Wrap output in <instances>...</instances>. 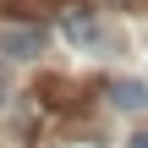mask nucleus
<instances>
[{"mask_svg": "<svg viewBox=\"0 0 148 148\" xmlns=\"http://www.w3.org/2000/svg\"><path fill=\"white\" fill-rule=\"evenodd\" d=\"M44 44H49L44 27H5L0 33V55L5 60H33V55H44Z\"/></svg>", "mask_w": 148, "mask_h": 148, "instance_id": "f257e3e1", "label": "nucleus"}, {"mask_svg": "<svg viewBox=\"0 0 148 148\" xmlns=\"http://www.w3.org/2000/svg\"><path fill=\"white\" fill-rule=\"evenodd\" d=\"M110 99H115V110H143V104H148V82L115 77V82H110Z\"/></svg>", "mask_w": 148, "mask_h": 148, "instance_id": "f03ea898", "label": "nucleus"}, {"mask_svg": "<svg viewBox=\"0 0 148 148\" xmlns=\"http://www.w3.org/2000/svg\"><path fill=\"white\" fill-rule=\"evenodd\" d=\"M66 38H71V44H93V38H99L93 16H88V11H71V16H66Z\"/></svg>", "mask_w": 148, "mask_h": 148, "instance_id": "7ed1b4c3", "label": "nucleus"}, {"mask_svg": "<svg viewBox=\"0 0 148 148\" xmlns=\"http://www.w3.org/2000/svg\"><path fill=\"white\" fill-rule=\"evenodd\" d=\"M126 148H148V132H132V137H126Z\"/></svg>", "mask_w": 148, "mask_h": 148, "instance_id": "20e7f679", "label": "nucleus"}, {"mask_svg": "<svg viewBox=\"0 0 148 148\" xmlns=\"http://www.w3.org/2000/svg\"><path fill=\"white\" fill-rule=\"evenodd\" d=\"M5 99H11V93H5V77H0V104H5Z\"/></svg>", "mask_w": 148, "mask_h": 148, "instance_id": "39448f33", "label": "nucleus"}]
</instances>
